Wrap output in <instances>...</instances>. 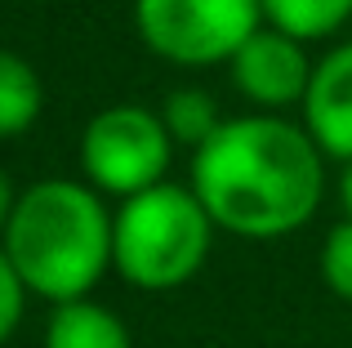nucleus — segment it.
<instances>
[{
    "label": "nucleus",
    "mask_w": 352,
    "mask_h": 348,
    "mask_svg": "<svg viewBox=\"0 0 352 348\" xmlns=\"http://www.w3.org/2000/svg\"><path fill=\"white\" fill-rule=\"evenodd\" d=\"M263 27V0H134V32L174 67L232 58Z\"/></svg>",
    "instance_id": "nucleus-4"
},
{
    "label": "nucleus",
    "mask_w": 352,
    "mask_h": 348,
    "mask_svg": "<svg viewBox=\"0 0 352 348\" xmlns=\"http://www.w3.org/2000/svg\"><path fill=\"white\" fill-rule=\"evenodd\" d=\"M339 201H344L348 219H352V161L344 166V174H339Z\"/></svg>",
    "instance_id": "nucleus-15"
},
{
    "label": "nucleus",
    "mask_w": 352,
    "mask_h": 348,
    "mask_svg": "<svg viewBox=\"0 0 352 348\" xmlns=\"http://www.w3.org/2000/svg\"><path fill=\"white\" fill-rule=\"evenodd\" d=\"M112 219L103 192L76 179H41L23 188L9 219L5 254L32 295L50 304L89 299L112 268Z\"/></svg>",
    "instance_id": "nucleus-2"
},
{
    "label": "nucleus",
    "mask_w": 352,
    "mask_h": 348,
    "mask_svg": "<svg viewBox=\"0 0 352 348\" xmlns=\"http://www.w3.org/2000/svg\"><path fill=\"white\" fill-rule=\"evenodd\" d=\"M352 18V0H263V23L294 41H321Z\"/></svg>",
    "instance_id": "nucleus-10"
},
{
    "label": "nucleus",
    "mask_w": 352,
    "mask_h": 348,
    "mask_svg": "<svg viewBox=\"0 0 352 348\" xmlns=\"http://www.w3.org/2000/svg\"><path fill=\"white\" fill-rule=\"evenodd\" d=\"M192 192L223 232L272 241L303 228L326 192V152L276 112L232 116L192 152Z\"/></svg>",
    "instance_id": "nucleus-1"
},
{
    "label": "nucleus",
    "mask_w": 352,
    "mask_h": 348,
    "mask_svg": "<svg viewBox=\"0 0 352 348\" xmlns=\"http://www.w3.org/2000/svg\"><path fill=\"white\" fill-rule=\"evenodd\" d=\"M18 197H23V192H14V183H9V174L0 170V237H5L9 219H14V206H18Z\"/></svg>",
    "instance_id": "nucleus-14"
},
{
    "label": "nucleus",
    "mask_w": 352,
    "mask_h": 348,
    "mask_svg": "<svg viewBox=\"0 0 352 348\" xmlns=\"http://www.w3.org/2000/svg\"><path fill=\"white\" fill-rule=\"evenodd\" d=\"M161 121H165V130H170V139L179 143V148L197 152L201 143H210L219 134L223 116H219V103L206 89H174V94L165 98Z\"/></svg>",
    "instance_id": "nucleus-11"
},
{
    "label": "nucleus",
    "mask_w": 352,
    "mask_h": 348,
    "mask_svg": "<svg viewBox=\"0 0 352 348\" xmlns=\"http://www.w3.org/2000/svg\"><path fill=\"white\" fill-rule=\"evenodd\" d=\"M232 80L236 89L263 112H281L290 103H303L312 85V67L308 54H303V41L276 32V27H258L245 45L232 54Z\"/></svg>",
    "instance_id": "nucleus-6"
},
{
    "label": "nucleus",
    "mask_w": 352,
    "mask_h": 348,
    "mask_svg": "<svg viewBox=\"0 0 352 348\" xmlns=\"http://www.w3.org/2000/svg\"><path fill=\"white\" fill-rule=\"evenodd\" d=\"M45 85L36 67L14 50H0V139H18L41 121Z\"/></svg>",
    "instance_id": "nucleus-9"
},
{
    "label": "nucleus",
    "mask_w": 352,
    "mask_h": 348,
    "mask_svg": "<svg viewBox=\"0 0 352 348\" xmlns=\"http://www.w3.org/2000/svg\"><path fill=\"white\" fill-rule=\"evenodd\" d=\"M321 277L335 290L339 299L352 304V219L335 224L326 232V246H321Z\"/></svg>",
    "instance_id": "nucleus-12"
},
{
    "label": "nucleus",
    "mask_w": 352,
    "mask_h": 348,
    "mask_svg": "<svg viewBox=\"0 0 352 348\" xmlns=\"http://www.w3.org/2000/svg\"><path fill=\"white\" fill-rule=\"evenodd\" d=\"M27 295H32V290L23 286L14 259H9L5 246H0V344H5L9 335L18 331V322H23V308H27Z\"/></svg>",
    "instance_id": "nucleus-13"
},
{
    "label": "nucleus",
    "mask_w": 352,
    "mask_h": 348,
    "mask_svg": "<svg viewBox=\"0 0 352 348\" xmlns=\"http://www.w3.org/2000/svg\"><path fill=\"white\" fill-rule=\"evenodd\" d=\"M45 348H134V340L112 308L94 299H67V304H54Z\"/></svg>",
    "instance_id": "nucleus-8"
},
{
    "label": "nucleus",
    "mask_w": 352,
    "mask_h": 348,
    "mask_svg": "<svg viewBox=\"0 0 352 348\" xmlns=\"http://www.w3.org/2000/svg\"><path fill=\"white\" fill-rule=\"evenodd\" d=\"M303 125L317 148L335 161H352V41L330 50L312 67V85L303 98Z\"/></svg>",
    "instance_id": "nucleus-7"
},
{
    "label": "nucleus",
    "mask_w": 352,
    "mask_h": 348,
    "mask_svg": "<svg viewBox=\"0 0 352 348\" xmlns=\"http://www.w3.org/2000/svg\"><path fill=\"white\" fill-rule=\"evenodd\" d=\"M174 148L179 143L170 139L161 112H147L138 103H112L89 116L80 134V170L89 188L125 201L165 183Z\"/></svg>",
    "instance_id": "nucleus-5"
},
{
    "label": "nucleus",
    "mask_w": 352,
    "mask_h": 348,
    "mask_svg": "<svg viewBox=\"0 0 352 348\" xmlns=\"http://www.w3.org/2000/svg\"><path fill=\"white\" fill-rule=\"evenodd\" d=\"M214 228L192 188L156 183L120 201L112 219V268L134 290H179L206 268Z\"/></svg>",
    "instance_id": "nucleus-3"
}]
</instances>
